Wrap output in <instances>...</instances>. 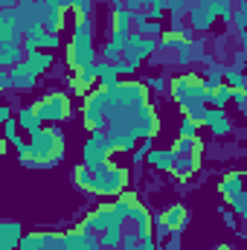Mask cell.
Segmentation results:
<instances>
[{
	"label": "cell",
	"instance_id": "obj_1",
	"mask_svg": "<svg viewBox=\"0 0 247 250\" xmlns=\"http://www.w3.org/2000/svg\"><path fill=\"white\" fill-rule=\"evenodd\" d=\"M18 157L26 169H50L64 157V131L56 125L29 134V143L18 146Z\"/></svg>",
	"mask_w": 247,
	"mask_h": 250
},
{
	"label": "cell",
	"instance_id": "obj_2",
	"mask_svg": "<svg viewBox=\"0 0 247 250\" xmlns=\"http://www.w3.org/2000/svg\"><path fill=\"white\" fill-rule=\"evenodd\" d=\"M99 62V53L93 50V18H79L73 38H70V50H67V64L70 70L82 73L87 67Z\"/></svg>",
	"mask_w": 247,
	"mask_h": 250
},
{
	"label": "cell",
	"instance_id": "obj_3",
	"mask_svg": "<svg viewBox=\"0 0 247 250\" xmlns=\"http://www.w3.org/2000/svg\"><path fill=\"white\" fill-rule=\"evenodd\" d=\"M169 90H172V99H175L184 111L186 108H198V105H209V102H212V90L204 84L201 76H192V73L175 76Z\"/></svg>",
	"mask_w": 247,
	"mask_h": 250
},
{
	"label": "cell",
	"instance_id": "obj_4",
	"mask_svg": "<svg viewBox=\"0 0 247 250\" xmlns=\"http://www.w3.org/2000/svg\"><path fill=\"white\" fill-rule=\"evenodd\" d=\"M111 105H114V96H111L108 87L93 90V93L84 99V128H87V131H105V128H108Z\"/></svg>",
	"mask_w": 247,
	"mask_h": 250
},
{
	"label": "cell",
	"instance_id": "obj_5",
	"mask_svg": "<svg viewBox=\"0 0 247 250\" xmlns=\"http://www.w3.org/2000/svg\"><path fill=\"white\" fill-rule=\"evenodd\" d=\"M35 114L41 117V123H64V120H70L73 117V105H70V96L62 93V90H56V93H47V96H41L35 105Z\"/></svg>",
	"mask_w": 247,
	"mask_h": 250
},
{
	"label": "cell",
	"instance_id": "obj_6",
	"mask_svg": "<svg viewBox=\"0 0 247 250\" xmlns=\"http://www.w3.org/2000/svg\"><path fill=\"white\" fill-rule=\"evenodd\" d=\"M96 172V181H93V195H123L125 192V184H128V172L123 166H99L93 169Z\"/></svg>",
	"mask_w": 247,
	"mask_h": 250
},
{
	"label": "cell",
	"instance_id": "obj_7",
	"mask_svg": "<svg viewBox=\"0 0 247 250\" xmlns=\"http://www.w3.org/2000/svg\"><path fill=\"white\" fill-rule=\"evenodd\" d=\"M111 151H114V146H111L108 134H105V131H90V140L84 143L82 163H84V166H90V169H99V166H105V163H108Z\"/></svg>",
	"mask_w": 247,
	"mask_h": 250
},
{
	"label": "cell",
	"instance_id": "obj_8",
	"mask_svg": "<svg viewBox=\"0 0 247 250\" xmlns=\"http://www.w3.org/2000/svg\"><path fill=\"white\" fill-rule=\"evenodd\" d=\"M157 50H160V38H148V35L131 32V38H128V44H125L123 59H128V62L137 67L140 62H145L148 56H154Z\"/></svg>",
	"mask_w": 247,
	"mask_h": 250
},
{
	"label": "cell",
	"instance_id": "obj_9",
	"mask_svg": "<svg viewBox=\"0 0 247 250\" xmlns=\"http://www.w3.org/2000/svg\"><path fill=\"white\" fill-rule=\"evenodd\" d=\"M114 102H123V105H134V108H143L148 105V87L143 82H120L117 87H108Z\"/></svg>",
	"mask_w": 247,
	"mask_h": 250
},
{
	"label": "cell",
	"instance_id": "obj_10",
	"mask_svg": "<svg viewBox=\"0 0 247 250\" xmlns=\"http://www.w3.org/2000/svg\"><path fill=\"white\" fill-rule=\"evenodd\" d=\"M157 128H160L157 111H154L151 105H145V108H140V111H137L134 125H131V134H134L137 140H148V137H154V134H157Z\"/></svg>",
	"mask_w": 247,
	"mask_h": 250
},
{
	"label": "cell",
	"instance_id": "obj_11",
	"mask_svg": "<svg viewBox=\"0 0 247 250\" xmlns=\"http://www.w3.org/2000/svg\"><path fill=\"white\" fill-rule=\"evenodd\" d=\"M23 47L26 50H56L59 47V32H50L44 23L41 26H32L23 38Z\"/></svg>",
	"mask_w": 247,
	"mask_h": 250
},
{
	"label": "cell",
	"instance_id": "obj_12",
	"mask_svg": "<svg viewBox=\"0 0 247 250\" xmlns=\"http://www.w3.org/2000/svg\"><path fill=\"white\" fill-rule=\"evenodd\" d=\"M64 236L59 233H29L21 239V248L18 250H62Z\"/></svg>",
	"mask_w": 247,
	"mask_h": 250
},
{
	"label": "cell",
	"instance_id": "obj_13",
	"mask_svg": "<svg viewBox=\"0 0 247 250\" xmlns=\"http://www.w3.org/2000/svg\"><path fill=\"white\" fill-rule=\"evenodd\" d=\"M215 12L204 3V0H195L192 3V9H189V26L195 29V32H209V26L215 23Z\"/></svg>",
	"mask_w": 247,
	"mask_h": 250
},
{
	"label": "cell",
	"instance_id": "obj_14",
	"mask_svg": "<svg viewBox=\"0 0 247 250\" xmlns=\"http://www.w3.org/2000/svg\"><path fill=\"white\" fill-rule=\"evenodd\" d=\"M125 230H134V233H140L143 239H151V215H148V209L137 201V204H131V212H128V224H125Z\"/></svg>",
	"mask_w": 247,
	"mask_h": 250
},
{
	"label": "cell",
	"instance_id": "obj_15",
	"mask_svg": "<svg viewBox=\"0 0 247 250\" xmlns=\"http://www.w3.org/2000/svg\"><path fill=\"white\" fill-rule=\"evenodd\" d=\"M186 221H189V209H186L184 204H175V207H169L166 209V215H163V224H160V233H169V230H184Z\"/></svg>",
	"mask_w": 247,
	"mask_h": 250
},
{
	"label": "cell",
	"instance_id": "obj_16",
	"mask_svg": "<svg viewBox=\"0 0 247 250\" xmlns=\"http://www.w3.org/2000/svg\"><path fill=\"white\" fill-rule=\"evenodd\" d=\"M21 239H23L21 221H3V224H0V250L21 248Z\"/></svg>",
	"mask_w": 247,
	"mask_h": 250
},
{
	"label": "cell",
	"instance_id": "obj_17",
	"mask_svg": "<svg viewBox=\"0 0 247 250\" xmlns=\"http://www.w3.org/2000/svg\"><path fill=\"white\" fill-rule=\"evenodd\" d=\"M9 73H12V87H15V90H29V87L35 84V79H38V73H35L26 62H21L18 67H12Z\"/></svg>",
	"mask_w": 247,
	"mask_h": 250
},
{
	"label": "cell",
	"instance_id": "obj_18",
	"mask_svg": "<svg viewBox=\"0 0 247 250\" xmlns=\"http://www.w3.org/2000/svg\"><path fill=\"white\" fill-rule=\"evenodd\" d=\"M175 160H178V151L175 148H154L148 154V163L154 169H160V172H172L175 169Z\"/></svg>",
	"mask_w": 247,
	"mask_h": 250
},
{
	"label": "cell",
	"instance_id": "obj_19",
	"mask_svg": "<svg viewBox=\"0 0 247 250\" xmlns=\"http://www.w3.org/2000/svg\"><path fill=\"white\" fill-rule=\"evenodd\" d=\"M41 23L50 29V32H59L64 23V9L62 6H47L44 0H41Z\"/></svg>",
	"mask_w": 247,
	"mask_h": 250
},
{
	"label": "cell",
	"instance_id": "obj_20",
	"mask_svg": "<svg viewBox=\"0 0 247 250\" xmlns=\"http://www.w3.org/2000/svg\"><path fill=\"white\" fill-rule=\"evenodd\" d=\"M209 125V131L215 134V137H224V134H230V120H227V114H224V108H209V114H206V123Z\"/></svg>",
	"mask_w": 247,
	"mask_h": 250
},
{
	"label": "cell",
	"instance_id": "obj_21",
	"mask_svg": "<svg viewBox=\"0 0 247 250\" xmlns=\"http://www.w3.org/2000/svg\"><path fill=\"white\" fill-rule=\"evenodd\" d=\"M198 163H201V157H195V154H178L172 175L175 178H192L198 172Z\"/></svg>",
	"mask_w": 247,
	"mask_h": 250
},
{
	"label": "cell",
	"instance_id": "obj_22",
	"mask_svg": "<svg viewBox=\"0 0 247 250\" xmlns=\"http://www.w3.org/2000/svg\"><path fill=\"white\" fill-rule=\"evenodd\" d=\"M18 125L26 131V134H38L41 128H44V123H41V117L35 114V108L29 105V108H21L18 111Z\"/></svg>",
	"mask_w": 247,
	"mask_h": 250
},
{
	"label": "cell",
	"instance_id": "obj_23",
	"mask_svg": "<svg viewBox=\"0 0 247 250\" xmlns=\"http://www.w3.org/2000/svg\"><path fill=\"white\" fill-rule=\"evenodd\" d=\"M96 73H99L102 87H117V84H120V70H117V64L99 59V62H96Z\"/></svg>",
	"mask_w": 247,
	"mask_h": 250
},
{
	"label": "cell",
	"instance_id": "obj_24",
	"mask_svg": "<svg viewBox=\"0 0 247 250\" xmlns=\"http://www.w3.org/2000/svg\"><path fill=\"white\" fill-rule=\"evenodd\" d=\"M23 59H26V47H23V44H21V47H0V67H3V70L18 67Z\"/></svg>",
	"mask_w": 247,
	"mask_h": 250
},
{
	"label": "cell",
	"instance_id": "obj_25",
	"mask_svg": "<svg viewBox=\"0 0 247 250\" xmlns=\"http://www.w3.org/2000/svg\"><path fill=\"white\" fill-rule=\"evenodd\" d=\"M23 62L29 64L38 76L41 73H47L50 70V64H53V56H47V50H26V59Z\"/></svg>",
	"mask_w": 247,
	"mask_h": 250
},
{
	"label": "cell",
	"instance_id": "obj_26",
	"mask_svg": "<svg viewBox=\"0 0 247 250\" xmlns=\"http://www.w3.org/2000/svg\"><path fill=\"white\" fill-rule=\"evenodd\" d=\"M245 178H242V175H236V172H230V175H224V178H221V195H224V198H227V201H230V198H233V195H239V192H245Z\"/></svg>",
	"mask_w": 247,
	"mask_h": 250
},
{
	"label": "cell",
	"instance_id": "obj_27",
	"mask_svg": "<svg viewBox=\"0 0 247 250\" xmlns=\"http://www.w3.org/2000/svg\"><path fill=\"white\" fill-rule=\"evenodd\" d=\"M178 154H195V157H201V148H204V143L198 140V137H178V143L172 146Z\"/></svg>",
	"mask_w": 247,
	"mask_h": 250
},
{
	"label": "cell",
	"instance_id": "obj_28",
	"mask_svg": "<svg viewBox=\"0 0 247 250\" xmlns=\"http://www.w3.org/2000/svg\"><path fill=\"white\" fill-rule=\"evenodd\" d=\"M73 178H76V187L82 189V192H93V181H96V172H93L90 166H84V163H82V166L76 169V175H73Z\"/></svg>",
	"mask_w": 247,
	"mask_h": 250
},
{
	"label": "cell",
	"instance_id": "obj_29",
	"mask_svg": "<svg viewBox=\"0 0 247 250\" xmlns=\"http://www.w3.org/2000/svg\"><path fill=\"white\" fill-rule=\"evenodd\" d=\"M192 3H195V0H169V15H172V23H184V18H189Z\"/></svg>",
	"mask_w": 247,
	"mask_h": 250
},
{
	"label": "cell",
	"instance_id": "obj_30",
	"mask_svg": "<svg viewBox=\"0 0 247 250\" xmlns=\"http://www.w3.org/2000/svg\"><path fill=\"white\" fill-rule=\"evenodd\" d=\"M93 82H99V73H96V64H93V67H87V70H82V73H76V82H73V90H84V87H90Z\"/></svg>",
	"mask_w": 247,
	"mask_h": 250
},
{
	"label": "cell",
	"instance_id": "obj_31",
	"mask_svg": "<svg viewBox=\"0 0 247 250\" xmlns=\"http://www.w3.org/2000/svg\"><path fill=\"white\" fill-rule=\"evenodd\" d=\"M224 82L233 87V90H245V84H247V76H242V70L233 64V67H227L224 70Z\"/></svg>",
	"mask_w": 247,
	"mask_h": 250
},
{
	"label": "cell",
	"instance_id": "obj_32",
	"mask_svg": "<svg viewBox=\"0 0 247 250\" xmlns=\"http://www.w3.org/2000/svg\"><path fill=\"white\" fill-rule=\"evenodd\" d=\"M218 18H224V21H233V0H204Z\"/></svg>",
	"mask_w": 247,
	"mask_h": 250
},
{
	"label": "cell",
	"instance_id": "obj_33",
	"mask_svg": "<svg viewBox=\"0 0 247 250\" xmlns=\"http://www.w3.org/2000/svg\"><path fill=\"white\" fill-rule=\"evenodd\" d=\"M233 93H236V90H233L230 84H221V87H215V90H212V108H224V105L233 99Z\"/></svg>",
	"mask_w": 247,
	"mask_h": 250
},
{
	"label": "cell",
	"instance_id": "obj_34",
	"mask_svg": "<svg viewBox=\"0 0 247 250\" xmlns=\"http://www.w3.org/2000/svg\"><path fill=\"white\" fill-rule=\"evenodd\" d=\"M163 12H169V0H148V6H145L148 21H160Z\"/></svg>",
	"mask_w": 247,
	"mask_h": 250
},
{
	"label": "cell",
	"instance_id": "obj_35",
	"mask_svg": "<svg viewBox=\"0 0 247 250\" xmlns=\"http://www.w3.org/2000/svg\"><path fill=\"white\" fill-rule=\"evenodd\" d=\"M230 23H236L239 32H245L247 29V0H242V3L233 9V21H230Z\"/></svg>",
	"mask_w": 247,
	"mask_h": 250
},
{
	"label": "cell",
	"instance_id": "obj_36",
	"mask_svg": "<svg viewBox=\"0 0 247 250\" xmlns=\"http://www.w3.org/2000/svg\"><path fill=\"white\" fill-rule=\"evenodd\" d=\"M204 84H206L209 90H215V87L227 84V82H224V70H215V67H209V70H206V76H204Z\"/></svg>",
	"mask_w": 247,
	"mask_h": 250
},
{
	"label": "cell",
	"instance_id": "obj_37",
	"mask_svg": "<svg viewBox=\"0 0 247 250\" xmlns=\"http://www.w3.org/2000/svg\"><path fill=\"white\" fill-rule=\"evenodd\" d=\"M206 114H209V105H198V108H186L184 111V117H189L192 123H198V125L206 123Z\"/></svg>",
	"mask_w": 247,
	"mask_h": 250
},
{
	"label": "cell",
	"instance_id": "obj_38",
	"mask_svg": "<svg viewBox=\"0 0 247 250\" xmlns=\"http://www.w3.org/2000/svg\"><path fill=\"white\" fill-rule=\"evenodd\" d=\"M230 204H233V212L245 215V212H247V192H239V195H233V198H230Z\"/></svg>",
	"mask_w": 247,
	"mask_h": 250
},
{
	"label": "cell",
	"instance_id": "obj_39",
	"mask_svg": "<svg viewBox=\"0 0 247 250\" xmlns=\"http://www.w3.org/2000/svg\"><path fill=\"white\" fill-rule=\"evenodd\" d=\"M3 125H6V140H9V143H15V146H21L23 140L18 137V123H15V120H9V123H3Z\"/></svg>",
	"mask_w": 247,
	"mask_h": 250
},
{
	"label": "cell",
	"instance_id": "obj_40",
	"mask_svg": "<svg viewBox=\"0 0 247 250\" xmlns=\"http://www.w3.org/2000/svg\"><path fill=\"white\" fill-rule=\"evenodd\" d=\"M181 137H198V123H192L189 117L181 120Z\"/></svg>",
	"mask_w": 247,
	"mask_h": 250
},
{
	"label": "cell",
	"instance_id": "obj_41",
	"mask_svg": "<svg viewBox=\"0 0 247 250\" xmlns=\"http://www.w3.org/2000/svg\"><path fill=\"white\" fill-rule=\"evenodd\" d=\"M123 6L128 9V12H145L148 0H123Z\"/></svg>",
	"mask_w": 247,
	"mask_h": 250
},
{
	"label": "cell",
	"instance_id": "obj_42",
	"mask_svg": "<svg viewBox=\"0 0 247 250\" xmlns=\"http://www.w3.org/2000/svg\"><path fill=\"white\" fill-rule=\"evenodd\" d=\"M233 102L242 108V114H247V90H236L233 93Z\"/></svg>",
	"mask_w": 247,
	"mask_h": 250
},
{
	"label": "cell",
	"instance_id": "obj_43",
	"mask_svg": "<svg viewBox=\"0 0 247 250\" xmlns=\"http://www.w3.org/2000/svg\"><path fill=\"white\" fill-rule=\"evenodd\" d=\"M0 87H12V73L9 70H0Z\"/></svg>",
	"mask_w": 247,
	"mask_h": 250
},
{
	"label": "cell",
	"instance_id": "obj_44",
	"mask_svg": "<svg viewBox=\"0 0 247 250\" xmlns=\"http://www.w3.org/2000/svg\"><path fill=\"white\" fill-rule=\"evenodd\" d=\"M131 250H154V242H151V239H143L137 248H131Z\"/></svg>",
	"mask_w": 247,
	"mask_h": 250
},
{
	"label": "cell",
	"instance_id": "obj_45",
	"mask_svg": "<svg viewBox=\"0 0 247 250\" xmlns=\"http://www.w3.org/2000/svg\"><path fill=\"white\" fill-rule=\"evenodd\" d=\"M0 120L9 123V120H12V111H9V108H0Z\"/></svg>",
	"mask_w": 247,
	"mask_h": 250
},
{
	"label": "cell",
	"instance_id": "obj_46",
	"mask_svg": "<svg viewBox=\"0 0 247 250\" xmlns=\"http://www.w3.org/2000/svg\"><path fill=\"white\" fill-rule=\"evenodd\" d=\"M93 3H96V0H93Z\"/></svg>",
	"mask_w": 247,
	"mask_h": 250
}]
</instances>
